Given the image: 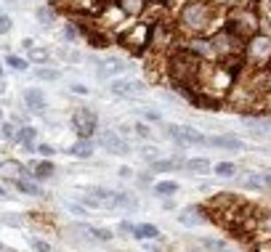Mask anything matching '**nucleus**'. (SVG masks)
<instances>
[{
	"label": "nucleus",
	"instance_id": "nucleus-1",
	"mask_svg": "<svg viewBox=\"0 0 271 252\" xmlns=\"http://www.w3.org/2000/svg\"><path fill=\"white\" fill-rule=\"evenodd\" d=\"M170 77H173V82L178 88H186L189 82H197V77H200V56L197 53H192L189 48L186 51H175L173 56H170Z\"/></svg>",
	"mask_w": 271,
	"mask_h": 252
},
{
	"label": "nucleus",
	"instance_id": "nucleus-2",
	"mask_svg": "<svg viewBox=\"0 0 271 252\" xmlns=\"http://www.w3.org/2000/svg\"><path fill=\"white\" fill-rule=\"evenodd\" d=\"M213 22V8L210 3H205V0H189L181 14H178V24L184 32H192V35H200L210 27Z\"/></svg>",
	"mask_w": 271,
	"mask_h": 252
},
{
	"label": "nucleus",
	"instance_id": "nucleus-3",
	"mask_svg": "<svg viewBox=\"0 0 271 252\" xmlns=\"http://www.w3.org/2000/svg\"><path fill=\"white\" fill-rule=\"evenodd\" d=\"M149 40H152V24H133L130 30L123 35V45L130 48L133 53H141Z\"/></svg>",
	"mask_w": 271,
	"mask_h": 252
},
{
	"label": "nucleus",
	"instance_id": "nucleus-4",
	"mask_svg": "<svg viewBox=\"0 0 271 252\" xmlns=\"http://www.w3.org/2000/svg\"><path fill=\"white\" fill-rule=\"evenodd\" d=\"M247 59L250 61H255V64H266L271 59V37L266 35H255V37H250V43H247Z\"/></svg>",
	"mask_w": 271,
	"mask_h": 252
},
{
	"label": "nucleus",
	"instance_id": "nucleus-5",
	"mask_svg": "<svg viewBox=\"0 0 271 252\" xmlns=\"http://www.w3.org/2000/svg\"><path fill=\"white\" fill-rule=\"evenodd\" d=\"M96 125H99V119H96V114H93L91 109H74L72 111V128L77 130L80 138H91Z\"/></svg>",
	"mask_w": 271,
	"mask_h": 252
},
{
	"label": "nucleus",
	"instance_id": "nucleus-6",
	"mask_svg": "<svg viewBox=\"0 0 271 252\" xmlns=\"http://www.w3.org/2000/svg\"><path fill=\"white\" fill-rule=\"evenodd\" d=\"M255 27H258V22H255V16L250 11H234L231 14V24L226 27V30L231 35H237V37H245V35H253Z\"/></svg>",
	"mask_w": 271,
	"mask_h": 252
},
{
	"label": "nucleus",
	"instance_id": "nucleus-7",
	"mask_svg": "<svg viewBox=\"0 0 271 252\" xmlns=\"http://www.w3.org/2000/svg\"><path fill=\"white\" fill-rule=\"evenodd\" d=\"M109 90L115 93V96H120V98H138V96L146 93V85L141 80H115L109 85Z\"/></svg>",
	"mask_w": 271,
	"mask_h": 252
},
{
	"label": "nucleus",
	"instance_id": "nucleus-8",
	"mask_svg": "<svg viewBox=\"0 0 271 252\" xmlns=\"http://www.w3.org/2000/svg\"><path fill=\"white\" fill-rule=\"evenodd\" d=\"M101 146H104L109 154H117V157L130 154V144H128V141H125V138L120 136V133H112V130L101 136Z\"/></svg>",
	"mask_w": 271,
	"mask_h": 252
},
{
	"label": "nucleus",
	"instance_id": "nucleus-9",
	"mask_svg": "<svg viewBox=\"0 0 271 252\" xmlns=\"http://www.w3.org/2000/svg\"><path fill=\"white\" fill-rule=\"evenodd\" d=\"M0 178L19 181V178H27V170H24V165L16 162V160H3L0 162Z\"/></svg>",
	"mask_w": 271,
	"mask_h": 252
},
{
	"label": "nucleus",
	"instance_id": "nucleus-10",
	"mask_svg": "<svg viewBox=\"0 0 271 252\" xmlns=\"http://www.w3.org/2000/svg\"><path fill=\"white\" fill-rule=\"evenodd\" d=\"M208 146L229 149V152H242V149H245L242 138H237V136H213V138H208Z\"/></svg>",
	"mask_w": 271,
	"mask_h": 252
},
{
	"label": "nucleus",
	"instance_id": "nucleus-11",
	"mask_svg": "<svg viewBox=\"0 0 271 252\" xmlns=\"http://www.w3.org/2000/svg\"><path fill=\"white\" fill-rule=\"evenodd\" d=\"M24 101H27V106H30L35 114H40V111L45 109V98H43V93L37 88H27L24 90Z\"/></svg>",
	"mask_w": 271,
	"mask_h": 252
},
{
	"label": "nucleus",
	"instance_id": "nucleus-12",
	"mask_svg": "<svg viewBox=\"0 0 271 252\" xmlns=\"http://www.w3.org/2000/svg\"><path fill=\"white\" fill-rule=\"evenodd\" d=\"M133 236L141 241H154L160 239V228L152 226V223H141V226H133Z\"/></svg>",
	"mask_w": 271,
	"mask_h": 252
},
{
	"label": "nucleus",
	"instance_id": "nucleus-13",
	"mask_svg": "<svg viewBox=\"0 0 271 252\" xmlns=\"http://www.w3.org/2000/svg\"><path fill=\"white\" fill-rule=\"evenodd\" d=\"M189 51L197 53V56H205V59H216V48H213V43H208V40H192Z\"/></svg>",
	"mask_w": 271,
	"mask_h": 252
},
{
	"label": "nucleus",
	"instance_id": "nucleus-14",
	"mask_svg": "<svg viewBox=\"0 0 271 252\" xmlns=\"http://www.w3.org/2000/svg\"><path fill=\"white\" fill-rule=\"evenodd\" d=\"M115 3L125 16H138L144 11V0H115Z\"/></svg>",
	"mask_w": 271,
	"mask_h": 252
},
{
	"label": "nucleus",
	"instance_id": "nucleus-15",
	"mask_svg": "<svg viewBox=\"0 0 271 252\" xmlns=\"http://www.w3.org/2000/svg\"><path fill=\"white\" fill-rule=\"evenodd\" d=\"M69 154H74L77 160H88V157L93 154V141L91 138H80V141L69 149Z\"/></svg>",
	"mask_w": 271,
	"mask_h": 252
},
{
	"label": "nucleus",
	"instance_id": "nucleus-16",
	"mask_svg": "<svg viewBox=\"0 0 271 252\" xmlns=\"http://www.w3.org/2000/svg\"><path fill=\"white\" fill-rule=\"evenodd\" d=\"M175 167H186V162L184 160H154L152 173H167V170H175Z\"/></svg>",
	"mask_w": 271,
	"mask_h": 252
},
{
	"label": "nucleus",
	"instance_id": "nucleus-17",
	"mask_svg": "<svg viewBox=\"0 0 271 252\" xmlns=\"http://www.w3.org/2000/svg\"><path fill=\"white\" fill-rule=\"evenodd\" d=\"M175 191H178V183H175V181H160V183H154V194H157V197H162V199L173 197Z\"/></svg>",
	"mask_w": 271,
	"mask_h": 252
},
{
	"label": "nucleus",
	"instance_id": "nucleus-18",
	"mask_svg": "<svg viewBox=\"0 0 271 252\" xmlns=\"http://www.w3.org/2000/svg\"><path fill=\"white\" fill-rule=\"evenodd\" d=\"M16 189L22 191V194H30V197H40V186H37L35 181H30V178H19L16 181Z\"/></svg>",
	"mask_w": 271,
	"mask_h": 252
},
{
	"label": "nucleus",
	"instance_id": "nucleus-19",
	"mask_svg": "<svg viewBox=\"0 0 271 252\" xmlns=\"http://www.w3.org/2000/svg\"><path fill=\"white\" fill-rule=\"evenodd\" d=\"M16 141H22L27 152H35V146H32V141H35V128H22L16 133Z\"/></svg>",
	"mask_w": 271,
	"mask_h": 252
},
{
	"label": "nucleus",
	"instance_id": "nucleus-20",
	"mask_svg": "<svg viewBox=\"0 0 271 252\" xmlns=\"http://www.w3.org/2000/svg\"><path fill=\"white\" fill-rule=\"evenodd\" d=\"M213 173H216L218 178H234V175H237V165L234 162H218L216 167H213Z\"/></svg>",
	"mask_w": 271,
	"mask_h": 252
},
{
	"label": "nucleus",
	"instance_id": "nucleus-21",
	"mask_svg": "<svg viewBox=\"0 0 271 252\" xmlns=\"http://www.w3.org/2000/svg\"><path fill=\"white\" fill-rule=\"evenodd\" d=\"M186 170H189V173H197V175H205V173H210V162L202 160V157H197V160H189V162H186Z\"/></svg>",
	"mask_w": 271,
	"mask_h": 252
},
{
	"label": "nucleus",
	"instance_id": "nucleus-22",
	"mask_svg": "<svg viewBox=\"0 0 271 252\" xmlns=\"http://www.w3.org/2000/svg\"><path fill=\"white\" fill-rule=\"evenodd\" d=\"M136 197H130V194H117L115 191V207H123V210H136Z\"/></svg>",
	"mask_w": 271,
	"mask_h": 252
},
{
	"label": "nucleus",
	"instance_id": "nucleus-23",
	"mask_svg": "<svg viewBox=\"0 0 271 252\" xmlns=\"http://www.w3.org/2000/svg\"><path fill=\"white\" fill-rule=\"evenodd\" d=\"M53 170H56V167H53V162H48V160H43V162H37L35 165V178H51V175H53Z\"/></svg>",
	"mask_w": 271,
	"mask_h": 252
},
{
	"label": "nucleus",
	"instance_id": "nucleus-24",
	"mask_svg": "<svg viewBox=\"0 0 271 252\" xmlns=\"http://www.w3.org/2000/svg\"><path fill=\"white\" fill-rule=\"evenodd\" d=\"M178 220L184 223V226H200V223H202V218L197 215V210H184L178 215Z\"/></svg>",
	"mask_w": 271,
	"mask_h": 252
},
{
	"label": "nucleus",
	"instance_id": "nucleus-25",
	"mask_svg": "<svg viewBox=\"0 0 271 252\" xmlns=\"http://www.w3.org/2000/svg\"><path fill=\"white\" fill-rule=\"evenodd\" d=\"M242 186H245V189H250V191H260V189H266L263 181H260V175H247V178L242 181Z\"/></svg>",
	"mask_w": 271,
	"mask_h": 252
},
{
	"label": "nucleus",
	"instance_id": "nucleus-26",
	"mask_svg": "<svg viewBox=\"0 0 271 252\" xmlns=\"http://www.w3.org/2000/svg\"><path fill=\"white\" fill-rule=\"evenodd\" d=\"M202 247L205 249H216V252H226L229 249V244H226V241H221V239H205Z\"/></svg>",
	"mask_w": 271,
	"mask_h": 252
},
{
	"label": "nucleus",
	"instance_id": "nucleus-27",
	"mask_svg": "<svg viewBox=\"0 0 271 252\" xmlns=\"http://www.w3.org/2000/svg\"><path fill=\"white\" fill-rule=\"evenodd\" d=\"M37 22H40V24H53V11H51V8H37Z\"/></svg>",
	"mask_w": 271,
	"mask_h": 252
},
{
	"label": "nucleus",
	"instance_id": "nucleus-28",
	"mask_svg": "<svg viewBox=\"0 0 271 252\" xmlns=\"http://www.w3.org/2000/svg\"><path fill=\"white\" fill-rule=\"evenodd\" d=\"M6 64L8 67H14V69H19V72H24L27 69V59H19V56H6Z\"/></svg>",
	"mask_w": 271,
	"mask_h": 252
},
{
	"label": "nucleus",
	"instance_id": "nucleus-29",
	"mask_svg": "<svg viewBox=\"0 0 271 252\" xmlns=\"http://www.w3.org/2000/svg\"><path fill=\"white\" fill-rule=\"evenodd\" d=\"M30 59L37 61V64H43V61H48V51H45V48H35V45H32V48H30Z\"/></svg>",
	"mask_w": 271,
	"mask_h": 252
},
{
	"label": "nucleus",
	"instance_id": "nucleus-30",
	"mask_svg": "<svg viewBox=\"0 0 271 252\" xmlns=\"http://www.w3.org/2000/svg\"><path fill=\"white\" fill-rule=\"evenodd\" d=\"M35 74H37V80H48V82L59 80V72H56V69H37Z\"/></svg>",
	"mask_w": 271,
	"mask_h": 252
},
{
	"label": "nucleus",
	"instance_id": "nucleus-31",
	"mask_svg": "<svg viewBox=\"0 0 271 252\" xmlns=\"http://www.w3.org/2000/svg\"><path fill=\"white\" fill-rule=\"evenodd\" d=\"M141 160L154 162V160H157V146H144V149H141Z\"/></svg>",
	"mask_w": 271,
	"mask_h": 252
},
{
	"label": "nucleus",
	"instance_id": "nucleus-32",
	"mask_svg": "<svg viewBox=\"0 0 271 252\" xmlns=\"http://www.w3.org/2000/svg\"><path fill=\"white\" fill-rule=\"evenodd\" d=\"M11 27H14V22H11V16L0 14V35H8V32H11Z\"/></svg>",
	"mask_w": 271,
	"mask_h": 252
},
{
	"label": "nucleus",
	"instance_id": "nucleus-33",
	"mask_svg": "<svg viewBox=\"0 0 271 252\" xmlns=\"http://www.w3.org/2000/svg\"><path fill=\"white\" fill-rule=\"evenodd\" d=\"M0 130H3V138H8V141H14L16 133H19L16 125H11V122H3V128H0Z\"/></svg>",
	"mask_w": 271,
	"mask_h": 252
},
{
	"label": "nucleus",
	"instance_id": "nucleus-34",
	"mask_svg": "<svg viewBox=\"0 0 271 252\" xmlns=\"http://www.w3.org/2000/svg\"><path fill=\"white\" fill-rule=\"evenodd\" d=\"M91 234L96 236L99 241H109V239H112V231H109V228H91Z\"/></svg>",
	"mask_w": 271,
	"mask_h": 252
},
{
	"label": "nucleus",
	"instance_id": "nucleus-35",
	"mask_svg": "<svg viewBox=\"0 0 271 252\" xmlns=\"http://www.w3.org/2000/svg\"><path fill=\"white\" fill-rule=\"evenodd\" d=\"M30 244L35 252H51V244L48 241H40V239H30Z\"/></svg>",
	"mask_w": 271,
	"mask_h": 252
},
{
	"label": "nucleus",
	"instance_id": "nucleus-36",
	"mask_svg": "<svg viewBox=\"0 0 271 252\" xmlns=\"http://www.w3.org/2000/svg\"><path fill=\"white\" fill-rule=\"evenodd\" d=\"M82 204H85V207H104V202H101L99 197H93V194L82 197Z\"/></svg>",
	"mask_w": 271,
	"mask_h": 252
},
{
	"label": "nucleus",
	"instance_id": "nucleus-37",
	"mask_svg": "<svg viewBox=\"0 0 271 252\" xmlns=\"http://www.w3.org/2000/svg\"><path fill=\"white\" fill-rule=\"evenodd\" d=\"M35 152H40V154L45 157V160H48V157H53V154H56V152H53V146H48V144H40V146L35 149Z\"/></svg>",
	"mask_w": 271,
	"mask_h": 252
},
{
	"label": "nucleus",
	"instance_id": "nucleus-38",
	"mask_svg": "<svg viewBox=\"0 0 271 252\" xmlns=\"http://www.w3.org/2000/svg\"><path fill=\"white\" fill-rule=\"evenodd\" d=\"M72 93H77V96H88V88L82 85V82H74V85H72Z\"/></svg>",
	"mask_w": 271,
	"mask_h": 252
},
{
	"label": "nucleus",
	"instance_id": "nucleus-39",
	"mask_svg": "<svg viewBox=\"0 0 271 252\" xmlns=\"http://www.w3.org/2000/svg\"><path fill=\"white\" fill-rule=\"evenodd\" d=\"M260 228H263V231H266V234L271 236V212H268V215H266L263 220H260Z\"/></svg>",
	"mask_w": 271,
	"mask_h": 252
},
{
	"label": "nucleus",
	"instance_id": "nucleus-40",
	"mask_svg": "<svg viewBox=\"0 0 271 252\" xmlns=\"http://www.w3.org/2000/svg\"><path fill=\"white\" fill-rule=\"evenodd\" d=\"M69 210L74 212V215H88V212H85V204H69Z\"/></svg>",
	"mask_w": 271,
	"mask_h": 252
},
{
	"label": "nucleus",
	"instance_id": "nucleus-41",
	"mask_svg": "<svg viewBox=\"0 0 271 252\" xmlns=\"http://www.w3.org/2000/svg\"><path fill=\"white\" fill-rule=\"evenodd\" d=\"M120 231H123V234H133V223L123 220V223H120Z\"/></svg>",
	"mask_w": 271,
	"mask_h": 252
},
{
	"label": "nucleus",
	"instance_id": "nucleus-42",
	"mask_svg": "<svg viewBox=\"0 0 271 252\" xmlns=\"http://www.w3.org/2000/svg\"><path fill=\"white\" fill-rule=\"evenodd\" d=\"M136 133L141 136V138H149V128L146 125H136Z\"/></svg>",
	"mask_w": 271,
	"mask_h": 252
},
{
	"label": "nucleus",
	"instance_id": "nucleus-43",
	"mask_svg": "<svg viewBox=\"0 0 271 252\" xmlns=\"http://www.w3.org/2000/svg\"><path fill=\"white\" fill-rule=\"evenodd\" d=\"M260 181H263V186H271V170H263V173H260Z\"/></svg>",
	"mask_w": 271,
	"mask_h": 252
},
{
	"label": "nucleus",
	"instance_id": "nucleus-44",
	"mask_svg": "<svg viewBox=\"0 0 271 252\" xmlns=\"http://www.w3.org/2000/svg\"><path fill=\"white\" fill-rule=\"evenodd\" d=\"M130 175H133L130 167H120V178H130Z\"/></svg>",
	"mask_w": 271,
	"mask_h": 252
},
{
	"label": "nucleus",
	"instance_id": "nucleus-45",
	"mask_svg": "<svg viewBox=\"0 0 271 252\" xmlns=\"http://www.w3.org/2000/svg\"><path fill=\"white\" fill-rule=\"evenodd\" d=\"M67 37H69V40H74V37H77V32H74V27H67Z\"/></svg>",
	"mask_w": 271,
	"mask_h": 252
},
{
	"label": "nucleus",
	"instance_id": "nucleus-46",
	"mask_svg": "<svg viewBox=\"0 0 271 252\" xmlns=\"http://www.w3.org/2000/svg\"><path fill=\"white\" fill-rule=\"evenodd\" d=\"M32 45H35V43L30 40V37H27V40H22V48H27V51H30V48H32Z\"/></svg>",
	"mask_w": 271,
	"mask_h": 252
},
{
	"label": "nucleus",
	"instance_id": "nucleus-47",
	"mask_svg": "<svg viewBox=\"0 0 271 252\" xmlns=\"http://www.w3.org/2000/svg\"><path fill=\"white\" fill-rule=\"evenodd\" d=\"M3 90H6V82H3V80H0V93H3Z\"/></svg>",
	"mask_w": 271,
	"mask_h": 252
},
{
	"label": "nucleus",
	"instance_id": "nucleus-48",
	"mask_svg": "<svg viewBox=\"0 0 271 252\" xmlns=\"http://www.w3.org/2000/svg\"><path fill=\"white\" fill-rule=\"evenodd\" d=\"M0 197H6V189H3V186H0Z\"/></svg>",
	"mask_w": 271,
	"mask_h": 252
},
{
	"label": "nucleus",
	"instance_id": "nucleus-49",
	"mask_svg": "<svg viewBox=\"0 0 271 252\" xmlns=\"http://www.w3.org/2000/svg\"><path fill=\"white\" fill-rule=\"evenodd\" d=\"M3 72H6V69H3V67H0V80H3Z\"/></svg>",
	"mask_w": 271,
	"mask_h": 252
},
{
	"label": "nucleus",
	"instance_id": "nucleus-50",
	"mask_svg": "<svg viewBox=\"0 0 271 252\" xmlns=\"http://www.w3.org/2000/svg\"><path fill=\"white\" fill-rule=\"evenodd\" d=\"M0 122H3V109H0Z\"/></svg>",
	"mask_w": 271,
	"mask_h": 252
},
{
	"label": "nucleus",
	"instance_id": "nucleus-51",
	"mask_svg": "<svg viewBox=\"0 0 271 252\" xmlns=\"http://www.w3.org/2000/svg\"><path fill=\"white\" fill-rule=\"evenodd\" d=\"M96 3H109V0H96Z\"/></svg>",
	"mask_w": 271,
	"mask_h": 252
},
{
	"label": "nucleus",
	"instance_id": "nucleus-52",
	"mask_svg": "<svg viewBox=\"0 0 271 252\" xmlns=\"http://www.w3.org/2000/svg\"><path fill=\"white\" fill-rule=\"evenodd\" d=\"M223 3H234V0H223Z\"/></svg>",
	"mask_w": 271,
	"mask_h": 252
}]
</instances>
